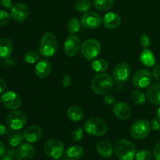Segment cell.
Returning <instances> with one entry per match:
<instances>
[{
    "instance_id": "1",
    "label": "cell",
    "mask_w": 160,
    "mask_h": 160,
    "mask_svg": "<svg viewBox=\"0 0 160 160\" xmlns=\"http://www.w3.org/2000/svg\"><path fill=\"white\" fill-rule=\"evenodd\" d=\"M113 78L108 73H98L91 81V89L96 95H106L112 89Z\"/></svg>"
},
{
    "instance_id": "2",
    "label": "cell",
    "mask_w": 160,
    "mask_h": 160,
    "mask_svg": "<svg viewBox=\"0 0 160 160\" xmlns=\"http://www.w3.org/2000/svg\"><path fill=\"white\" fill-rule=\"evenodd\" d=\"M116 156L120 160H133L136 156V148L132 142L127 139L117 141L113 146Z\"/></svg>"
},
{
    "instance_id": "3",
    "label": "cell",
    "mask_w": 160,
    "mask_h": 160,
    "mask_svg": "<svg viewBox=\"0 0 160 160\" xmlns=\"http://www.w3.org/2000/svg\"><path fill=\"white\" fill-rule=\"evenodd\" d=\"M58 42L56 35L52 32L43 34L38 46V52L44 57H52L57 52Z\"/></svg>"
},
{
    "instance_id": "4",
    "label": "cell",
    "mask_w": 160,
    "mask_h": 160,
    "mask_svg": "<svg viewBox=\"0 0 160 160\" xmlns=\"http://www.w3.org/2000/svg\"><path fill=\"white\" fill-rule=\"evenodd\" d=\"M84 130L87 134L92 136H102L106 134L108 126L106 122L97 117L88 119L84 124Z\"/></svg>"
},
{
    "instance_id": "5",
    "label": "cell",
    "mask_w": 160,
    "mask_h": 160,
    "mask_svg": "<svg viewBox=\"0 0 160 160\" xmlns=\"http://www.w3.org/2000/svg\"><path fill=\"white\" fill-rule=\"evenodd\" d=\"M81 54L88 61H93L101 52V44L97 39L88 38L81 45Z\"/></svg>"
},
{
    "instance_id": "6",
    "label": "cell",
    "mask_w": 160,
    "mask_h": 160,
    "mask_svg": "<svg viewBox=\"0 0 160 160\" xmlns=\"http://www.w3.org/2000/svg\"><path fill=\"white\" fill-rule=\"evenodd\" d=\"M28 123V116L21 110H14L6 117V125L9 130L19 131Z\"/></svg>"
},
{
    "instance_id": "7",
    "label": "cell",
    "mask_w": 160,
    "mask_h": 160,
    "mask_svg": "<svg viewBox=\"0 0 160 160\" xmlns=\"http://www.w3.org/2000/svg\"><path fill=\"white\" fill-rule=\"evenodd\" d=\"M44 152L47 156L56 160L60 159L64 152V145L58 139H50L47 141L43 146Z\"/></svg>"
},
{
    "instance_id": "8",
    "label": "cell",
    "mask_w": 160,
    "mask_h": 160,
    "mask_svg": "<svg viewBox=\"0 0 160 160\" xmlns=\"http://www.w3.org/2000/svg\"><path fill=\"white\" fill-rule=\"evenodd\" d=\"M151 123L148 120H139L131 125L130 132L134 138L142 140L148 137L151 131Z\"/></svg>"
},
{
    "instance_id": "9",
    "label": "cell",
    "mask_w": 160,
    "mask_h": 160,
    "mask_svg": "<svg viewBox=\"0 0 160 160\" xmlns=\"http://www.w3.org/2000/svg\"><path fill=\"white\" fill-rule=\"evenodd\" d=\"M153 75L149 70L142 69L136 71L132 77L133 85L138 88H145L151 84Z\"/></svg>"
},
{
    "instance_id": "10",
    "label": "cell",
    "mask_w": 160,
    "mask_h": 160,
    "mask_svg": "<svg viewBox=\"0 0 160 160\" xmlns=\"http://www.w3.org/2000/svg\"><path fill=\"white\" fill-rule=\"evenodd\" d=\"M130 76H131V68L126 62H120L114 67L112 78L117 84H125L129 80Z\"/></svg>"
},
{
    "instance_id": "11",
    "label": "cell",
    "mask_w": 160,
    "mask_h": 160,
    "mask_svg": "<svg viewBox=\"0 0 160 160\" xmlns=\"http://www.w3.org/2000/svg\"><path fill=\"white\" fill-rule=\"evenodd\" d=\"M102 18L95 12H87L81 17V23L85 29L94 30L98 28L102 23Z\"/></svg>"
},
{
    "instance_id": "12",
    "label": "cell",
    "mask_w": 160,
    "mask_h": 160,
    "mask_svg": "<svg viewBox=\"0 0 160 160\" xmlns=\"http://www.w3.org/2000/svg\"><path fill=\"white\" fill-rule=\"evenodd\" d=\"M81 39L73 34L68 36L64 43V52L69 57H73L77 56L81 50Z\"/></svg>"
},
{
    "instance_id": "13",
    "label": "cell",
    "mask_w": 160,
    "mask_h": 160,
    "mask_svg": "<svg viewBox=\"0 0 160 160\" xmlns=\"http://www.w3.org/2000/svg\"><path fill=\"white\" fill-rule=\"evenodd\" d=\"M30 9L24 3H17L11 8L10 15L12 20L18 23L25 21L28 18Z\"/></svg>"
},
{
    "instance_id": "14",
    "label": "cell",
    "mask_w": 160,
    "mask_h": 160,
    "mask_svg": "<svg viewBox=\"0 0 160 160\" xmlns=\"http://www.w3.org/2000/svg\"><path fill=\"white\" fill-rule=\"evenodd\" d=\"M2 104L6 109H10V110H17L21 106V98L18 94L15 92H6L2 95Z\"/></svg>"
},
{
    "instance_id": "15",
    "label": "cell",
    "mask_w": 160,
    "mask_h": 160,
    "mask_svg": "<svg viewBox=\"0 0 160 160\" xmlns=\"http://www.w3.org/2000/svg\"><path fill=\"white\" fill-rule=\"evenodd\" d=\"M112 112L118 119L126 120L131 117L132 112L131 108L124 102H117L112 105Z\"/></svg>"
},
{
    "instance_id": "16",
    "label": "cell",
    "mask_w": 160,
    "mask_h": 160,
    "mask_svg": "<svg viewBox=\"0 0 160 160\" xmlns=\"http://www.w3.org/2000/svg\"><path fill=\"white\" fill-rule=\"evenodd\" d=\"M23 137L28 143H36L43 137V131L38 125H31L24 130Z\"/></svg>"
},
{
    "instance_id": "17",
    "label": "cell",
    "mask_w": 160,
    "mask_h": 160,
    "mask_svg": "<svg viewBox=\"0 0 160 160\" xmlns=\"http://www.w3.org/2000/svg\"><path fill=\"white\" fill-rule=\"evenodd\" d=\"M16 153L17 160H33L35 150L31 143H23L18 147Z\"/></svg>"
},
{
    "instance_id": "18",
    "label": "cell",
    "mask_w": 160,
    "mask_h": 160,
    "mask_svg": "<svg viewBox=\"0 0 160 160\" xmlns=\"http://www.w3.org/2000/svg\"><path fill=\"white\" fill-rule=\"evenodd\" d=\"M96 150L101 157L109 159L112 156L114 149L112 144L108 140H101L97 143Z\"/></svg>"
},
{
    "instance_id": "19",
    "label": "cell",
    "mask_w": 160,
    "mask_h": 160,
    "mask_svg": "<svg viewBox=\"0 0 160 160\" xmlns=\"http://www.w3.org/2000/svg\"><path fill=\"white\" fill-rule=\"evenodd\" d=\"M52 71V64L48 59L38 61L35 66V74L39 78H46Z\"/></svg>"
},
{
    "instance_id": "20",
    "label": "cell",
    "mask_w": 160,
    "mask_h": 160,
    "mask_svg": "<svg viewBox=\"0 0 160 160\" xmlns=\"http://www.w3.org/2000/svg\"><path fill=\"white\" fill-rule=\"evenodd\" d=\"M102 21L105 28L109 30H113L120 26L121 23V18L116 12H109L104 16Z\"/></svg>"
},
{
    "instance_id": "21",
    "label": "cell",
    "mask_w": 160,
    "mask_h": 160,
    "mask_svg": "<svg viewBox=\"0 0 160 160\" xmlns=\"http://www.w3.org/2000/svg\"><path fill=\"white\" fill-rule=\"evenodd\" d=\"M146 96L151 103L160 105V83L150 84L147 88Z\"/></svg>"
},
{
    "instance_id": "22",
    "label": "cell",
    "mask_w": 160,
    "mask_h": 160,
    "mask_svg": "<svg viewBox=\"0 0 160 160\" xmlns=\"http://www.w3.org/2000/svg\"><path fill=\"white\" fill-rule=\"evenodd\" d=\"M13 50V45L10 39L8 38H2L0 39V57L8 59L11 56Z\"/></svg>"
},
{
    "instance_id": "23",
    "label": "cell",
    "mask_w": 160,
    "mask_h": 160,
    "mask_svg": "<svg viewBox=\"0 0 160 160\" xmlns=\"http://www.w3.org/2000/svg\"><path fill=\"white\" fill-rule=\"evenodd\" d=\"M141 62L148 67H154L156 62V59L152 52L148 48H145L142 52L139 57Z\"/></svg>"
},
{
    "instance_id": "24",
    "label": "cell",
    "mask_w": 160,
    "mask_h": 160,
    "mask_svg": "<svg viewBox=\"0 0 160 160\" xmlns=\"http://www.w3.org/2000/svg\"><path fill=\"white\" fill-rule=\"evenodd\" d=\"M84 148L79 145H73L66 151V157L69 160H79L84 156Z\"/></svg>"
},
{
    "instance_id": "25",
    "label": "cell",
    "mask_w": 160,
    "mask_h": 160,
    "mask_svg": "<svg viewBox=\"0 0 160 160\" xmlns=\"http://www.w3.org/2000/svg\"><path fill=\"white\" fill-rule=\"evenodd\" d=\"M67 117L70 120L74 122H78L82 120L84 117V112L82 109L78 106H71L67 109Z\"/></svg>"
},
{
    "instance_id": "26",
    "label": "cell",
    "mask_w": 160,
    "mask_h": 160,
    "mask_svg": "<svg viewBox=\"0 0 160 160\" xmlns=\"http://www.w3.org/2000/svg\"><path fill=\"white\" fill-rule=\"evenodd\" d=\"M92 67L93 70L97 73H104L109 68V63L104 59H98L93 60L92 63Z\"/></svg>"
},
{
    "instance_id": "27",
    "label": "cell",
    "mask_w": 160,
    "mask_h": 160,
    "mask_svg": "<svg viewBox=\"0 0 160 160\" xmlns=\"http://www.w3.org/2000/svg\"><path fill=\"white\" fill-rule=\"evenodd\" d=\"M113 5L114 0H94V6L102 12L110 9Z\"/></svg>"
},
{
    "instance_id": "28",
    "label": "cell",
    "mask_w": 160,
    "mask_h": 160,
    "mask_svg": "<svg viewBox=\"0 0 160 160\" xmlns=\"http://www.w3.org/2000/svg\"><path fill=\"white\" fill-rule=\"evenodd\" d=\"M131 98L134 103L138 106H142L145 103L147 96L141 90H134L133 91L131 94Z\"/></svg>"
},
{
    "instance_id": "29",
    "label": "cell",
    "mask_w": 160,
    "mask_h": 160,
    "mask_svg": "<svg viewBox=\"0 0 160 160\" xmlns=\"http://www.w3.org/2000/svg\"><path fill=\"white\" fill-rule=\"evenodd\" d=\"M92 3L90 0H78L75 3V9L79 12H87L91 9Z\"/></svg>"
},
{
    "instance_id": "30",
    "label": "cell",
    "mask_w": 160,
    "mask_h": 160,
    "mask_svg": "<svg viewBox=\"0 0 160 160\" xmlns=\"http://www.w3.org/2000/svg\"><path fill=\"white\" fill-rule=\"evenodd\" d=\"M23 139H24L23 134L20 132H16L9 134V141H8V142H9V145L11 147H17L23 142Z\"/></svg>"
},
{
    "instance_id": "31",
    "label": "cell",
    "mask_w": 160,
    "mask_h": 160,
    "mask_svg": "<svg viewBox=\"0 0 160 160\" xmlns=\"http://www.w3.org/2000/svg\"><path fill=\"white\" fill-rule=\"evenodd\" d=\"M40 59V53L39 52L34 50L28 51L24 55V60L29 64H34L38 62Z\"/></svg>"
},
{
    "instance_id": "32",
    "label": "cell",
    "mask_w": 160,
    "mask_h": 160,
    "mask_svg": "<svg viewBox=\"0 0 160 160\" xmlns=\"http://www.w3.org/2000/svg\"><path fill=\"white\" fill-rule=\"evenodd\" d=\"M81 28V22L78 19L72 18L69 20L67 23V29L70 34H75L78 32Z\"/></svg>"
},
{
    "instance_id": "33",
    "label": "cell",
    "mask_w": 160,
    "mask_h": 160,
    "mask_svg": "<svg viewBox=\"0 0 160 160\" xmlns=\"http://www.w3.org/2000/svg\"><path fill=\"white\" fill-rule=\"evenodd\" d=\"M152 155L148 149H142L136 153V160H152Z\"/></svg>"
},
{
    "instance_id": "34",
    "label": "cell",
    "mask_w": 160,
    "mask_h": 160,
    "mask_svg": "<svg viewBox=\"0 0 160 160\" xmlns=\"http://www.w3.org/2000/svg\"><path fill=\"white\" fill-rule=\"evenodd\" d=\"M83 137H84V131L81 128H77L76 129L73 130L72 132L71 138L72 140L75 142H79L82 140Z\"/></svg>"
},
{
    "instance_id": "35",
    "label": "cell",
    "mask_w": 160,
    "mask_h": 160,
    "mask_svg": "<svg viewBox=\"0 0 160 160\" xmlns=\"http://www.w3.org/2000/svg\"><path fill=\"white\" fill-rule=\"evenodd\" d=\"M10 21V15L7 11H0V26H6Z\"/></svg>"
},
{
    "instance_id": "36",
    "label": "cell",
    "mask_w": 160,
    "mask_h": 160,
    "mask_svg": "<svg viewBox=\"0 0 160 160\" xmlns=\"http://www.w3.org/2000/svg\"><path fill=\"white\" fill-rule=\"evenodd\" d=\"M17 158V153L14 149H9L2 157V160H14Z\"/></svg>"
},
{
    "instance_id": "37",
    "label": "cell",
    "mask_w": 160,
    "mask_h": 160,
    "mask_svg": "<svg viewBox=\"0 0 160 160\" xmlns=\"http://www.w3.org/2000/svg\"><path fill=\"white\" fill-rule=\"evenodd\" d=\"M141 45L144 48H148L150 45V38L148 34H142L140 38Z\"/></svg>"
},
{
    "instance_id": "38",
    "label": "cell",
    "mask_w": 160,
    "mask_h": 160,
    "mask_svg": "<svg viewBox=\"0 0 160 160\" xmlns=\"http://www.w3.org/2000/svg\"><path fill=\"white\" fill-rule=\"evenodd\" d=\"M104 102L107 105H113L115 103V97L112 94L106 93L104 96Z\"/></svg>"
},
{
    "instance_id": "39",
    "label": "cell",
    "mask_w": 160,
    "mask_h": 160,
    "mask_svg": "<svg viewBox=\"0 0 160 160\" xmlns=\"http://www.w3.org/2000/svg\"><path fill=\"white\" fill-rule=\"evenodd\" d=\"M62 85L65 88L70 87L71 84V77L68 74V73H65L62 77Z\"/></svg>"
},
{
    "instance_id": "40",
    "label": "cell",
    "mask_w": 160,
    "mask_h": 160,
    "mask_svg": "<svg viewBox=\"0 0 160 160\" xmlns=\"http://www.w3.org/2000/svg\"><path fill=\"white\" fill-rule=\"evenodd\" d=\"M151 126L154 131H160V119L158 117L152 119Z\"/></svg>"
},
{
    "instance_id": "41",
    "label": "cell",
    "mask_w": 160,
    "mask_h": 160,
    "mask_svg": "<svg viewBox=\"0 0 160 160\" xmlns=\"http://www.w3.org/2000/svg\"><path fill=\"white\" fill-rule=\"evenodd\" d=\"M153 77H154L155 79L158 82L160 83V63L157 64L154 67V70H153Z\"/></svg>"
},
{
    "instance_id": "42",
    "label": "cell",
    "mask_w": 160,
    "mask_h": 160,
    "mask_svg": "<svg viewBox=\"0 0 160 160\" xmlns=\"http://www.w3.org/2000/svg\"><path fill=\"white\" fill-rule=\"evenodd\" d=\"M153 156L156 160H160V142L156 144L153 150Z\"/></svg>"
},
{
    "instance_id": "43",
    "label": "cell",
    "mask_w": 160,
    "mask_h": 160,
    "mask_svg": "<svg viewBox=\"0 0 160 160\" xmlns=\"http://www.w3.org/2000/svg\"><path fill=\"white\" fill-rule=\"evenodd\" d=\"M0 4L6 9H11L12 7V0H0Z\"/></svg>"
},
{
    "instance_id": "44",
    "label": "cell",
    "mask_w": 160,
    "mask_h": 160,
    "mask_svg": "<svg viewBox=\"0 0 160 160\" xmlns=\"http://www.w3.org/2000/svg\"><path fill=\"white\" fill-rule=\"evenodd\" d=\"M6 89V83L3 79L0 78V94L5 92Z\"/></svg>"
},
{
    "instance_id": "45",
    "label": "cell",
    "mask_w": 160,
    "mask_h": 160,
    "mask_svg": "<svg viewBox=\"0 0 160 160\" xmlns=\"http://www.w3.org/2000/svg\"><path fill=\"white\" fill-rule=\"evenodd\" d=\"M5 153H6V147H5L4 143L0 141V157H2Z\"/></svg>"
},
{
    "instance_id": "46",
    "label": "cell",
    "mask_w": 160,
    "mask_h": 160,
    "mask_svg": "<svg viewBox=\"0 0 160 160\" xmlns=\"http://www.w3.org/2000/svg\"><path fill=\"white\" fill-rule=\"evenodd\" d=\"M6 133V126L4 124H2V123H0V136L4 135Z\"/></svg>"
},
{
    "instance_id": "47",
    "label": "cell",
    "mask_w": 160,
    "mask_h": 160,
    "mask_svg": "<svg viewBox=\"0 0 160 160\" xmlns=\"http://www.w3.org/2000/svg\"><path fill=\"white\" fill-rule=\"evenodd\" d=\"M157 117H158V118L160 119V106H159V109H158V110H157Z\"/></svg>"
},
{
    "instance_id": "48",
    "label": "cell",
    "mask_w": 160,
    "mask_h": 160,
    "mask_svg": "<svg viewBox=\"0 0 160 160\" xmlns=\"http://www.w3.org/2000/svg\"><path fill=\"white\" fill-rule=\"evenodd\" d=\"M60 160H69V159H60Z\"/></svg>"
},
{
    "instance_id": "49",
    "label": "cell",
    "mask_w": 160,
    "mask_h": 160,
    "mask_svg": "<svg viewBox=\"0 0 160 160\" xmlns=\"http://www.w3.org/2000/svg\"><path fill=\"white\" fill-rule=\"evenodd\" d=\"M2 101V98H0V102H1Z\"/></svg>"
}]
</instances>
